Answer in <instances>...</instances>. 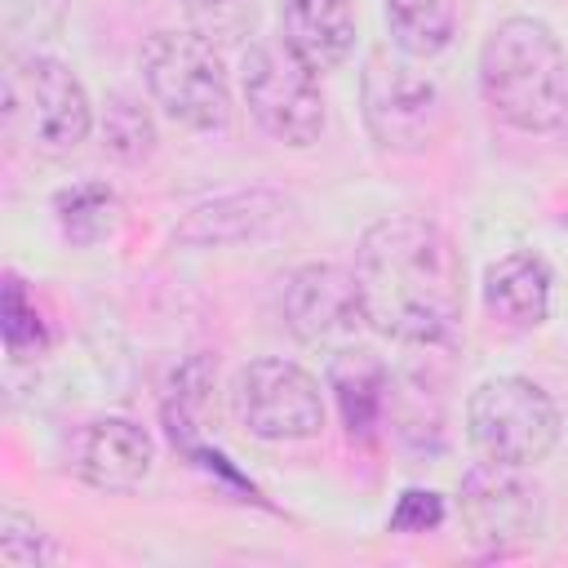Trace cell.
Wrapping results in <instances>:
<instances>
[{
    "label": "cell",
    "mask_w": 568,
    "mask_h": 568,
    "mask_svg": "<svg viewBox=\"0 0 568 568\" xmlns=\"http://www.w3.org/2000/svg\"><path fill=\"white\" fill-rule=\"evenodd\" d=\"M550 266L546 257L519 248L488 266L484 275V306L506 328H537L550 315Z\"/></svg>",
    "instance_id": "obj_14"
},
{
    "label": "cell",
    "mask_w": 568,
    "mask_h": 568,
    "mask_svg": "<svg viewBox=\"0 0 568 568\" xmlns=\"http://www.w3.org/2000/svg\"><path fill=\"white\" fill-rule=\"evenodd\" d=\"M288 213V200L280 191H231V195H217L200 209H191L173 240L178 244H191V248H226V244H244V240H257L266 235L280 217Z\"/></svg>",
    "instance_id": "obj_12"
},
{
    "label": "cell",
    "mask_w": 568,
    "mask_h": 568,
    "mask_svg": "<svg viewBox=\"0 0 568 568\" xmlns=\"http://www.w3.org/2000/svg\"><path fill=\"white\" fill-rule=\"evenodd\" d=\"M235 417L248 435L284 444V439H315L324 430V395L320 382L280 355L253 359L235 373L231 386Z\"/></svg>",
    "instance_id": "obj_8"
},
{
    "label": "cell",
    "mask_w": 568,
    "mask_h": 568,
    "mask_svg": "<svg viewBox=\"0 0 568 568\" xmlns=\"http://www.w3.org/2000/svg\"><path fill=\"white\" fill-rule=\"evenodd\" d=\"M351 275L368 328L413 346L453 337L462 320V257L430 217L399 213L368 226Z\"/></svg>",
    "instance_id": "obj_1"
},
{
    "label": "cell",
    "mask_w": 568,
    "mask_h": 568,
    "mask_svg": "<svg viewBox=\"0 0 568 568\" xmlns=\"http://www.w3.org/2000/svg\"><path fill=\"white\" fill-rule=\"evenodd\" d=\"M186 13L204 40H240L253 27V0H186Z\"/></svg>",
    "instance_id": "obj_21"
},
{
    "label": "cell",
    "mask_w": 568,
    "mask_h": 568,
    "mask_svg": "<svg viewBox=\"0 0 568 568\" xmlns=\"http://www.w3.org/2000/svg\"><path fill=\"white\" fill-rule=\"evenodd\" d=\"M71 0H4V27L18 40H44L62 27Z\"/></svg>",
    "instance_id": "obj_22"
},
{
    "label": "cell",
    "mask_w": 568,
    "mask_h": 568,
    "mask_svg": "<svg viewBox=\"0 0 568 568\" xmlns=\"http://www.w3.org/2000/svg\"><path fill=\"white\" fill-rule=\"evenodd\" d=\"M328 386L337 395L351 439H373V430L390 404V373L382 368V359L368 351H342V355H333Z\"/></svg>",
    "instance_id": "obj_15"
},
{
    "label": "cell",
    "mask_w": 568,
    "mask_h": 568,
    "mask_svg": "<svg viewBox=\"0 0 568 568\" xmlns=\"http://www.w3.org/2000/svg\"><path fill=\"white\" fill-rule=\"evenodd\" d=\"M0 559L13 564V568H40V564L62 559V550L49 541V532L36 528V519H27L18 510H4L0 515Z\"/></svg>",
    "instance_id": "obj_20"
},
{
    "label": "cell",
    "mask_w": 568,
    "mask_h": 568,
    "mask_svg": "<svg viewBox=\"0 0 568 568\" xmlns=\"http://www.w3.org/2000/svg\"><path fill=\"white\" fill-rule=\"evenodd\" d=\"M479 93L519 133H550L568 115V58L541 18H506L479 49Z\"/></svg>",
    "instance_id": "obj_2"
},
{
    "label": "cell",
    "mask_w": 568,
    "mask_h": 568,
    "mask_svg": "<svg viewBox=\"0 0 568 568\" xmlns=\"http://www.w3.org/2000/svg\"><path fill=\"white\" fill-rule=\"evenodd\" d=\"M457 506H462L466 537L493 555L537 541L546 524L541 488L524 475V466H510V462H475L462 475Z\"/></svg>",
    "instance_id": "obj_9"
},
{
    "label": "cell",
    "mask_w": 568,
    "mask_h": 568,
    "mask_svg": "<svg viewBox=\"0 0 568 568\" xmlns=\"http://www.w3.org/2000/svg\"><path fill=\"white\" fill-rule=\"evenodd\" d=\"M466 430L488 462L537 466L559 439V408L537 382L501 373L470 390Z\"/></svg>",
    "instance_id": "obj_5"
},
{
    "label": "cell",
    "mask_w": 568,
    "mask_h": 568,
    "mask_svg": "<svg viewBox=\"0 0 568 568\" xmlns=\"http://www.w3.org/2000/svg\"><path fill=\"white\" fill-rule=\"evenodd\" d=\"M284 44L315 71H337L355 49L351 0H284Z\"/></svg>",
    "instance_id": "obj_13"
},
{
    "label": "cell",
    "mask_w": 568,
    "mask_h": 568,
    "mask_svg": "<svg viewBox=\"0 0 568 568\" xmlns=\"http://www.w3.org/2000/svg\"><path fill=\"white\" fill-rule=\"evenodd\" d=\"M102 146L115 160H124V164L146 160L155 151V124H151L146 106L133 102V98H124V93L111 98L106 111H102Z\"/></svg>",
    "instance_id": "obj_18"
},
{
    "label": "cell",
    "mask_w": 568,
    "mask_h": 568,
    "mask_svg": "<svg viewBox=\"0 0 568 568\" xmlns=\"http://www.w3.org/2000/svg\"><path fill=\"white\" fill-rule=\"evenodd\" d=\"M142 80L169 120L195 133H222L231 124V84L222 58L200 31H155L142 44Z\"/></svg>",
    "instance_id": "obj_4"
},
{
    "label": "cell",
    "mask_w": 568,
    "mask_h": 568,
    "mask_svg": "<svg viewBox=\"0 0 568 568\" xmlns=\"http://www.w3.org/2000/svg\"><path fill=\"white\" fill-rule=\"evenodd\" d=\"M53 213H58V231L71 240V244H98L111 235L115 217H120V200L111 186L102 182H84V186H71L53 200Z\"/></svg>",
    "instance_id": "obj_17"
},
{
    "label": "cell",
    "mask_w": 568,
    "mask_h": 568,
    "mask_svg": "<svg viewBox=\"0 0 568 568\" xmlns=\"http://www.w3.org/2000/svg\"><path fill=\"white\" fill-rule=\"evenodd\" d=\"M240 84L253 120L284 146H311L324 133V98L315 71L284 44H253L240 62Z\"/></svg>",
    "instance_id": "obj_7"
},
{
    "label": "cell",
    "mask_w": 568,
    "mask_h": 568,
    "mask_svg": "<svg viewBox=\"0 0 568 568\" xmlns=\"http://www.w3.org/2000/svg\"><path fill=\"white\" fill-rule=\"evenodd\" d=\"M0 333H4V351L9 359H36L49 342L44 320L36 311V302L27 297L18 275H4V297H0Z\"/></svg>",
    "instance_id": "obj_19"
},
{
    "label": "cell",
    "mask_w": 568,
    "mask_h": 568,
    "mask_svg": "<svg viewBox=\"0 0 568 568\" xmlns=\"http://www.w3.org/2000/svg\"><path fill=\"white\" fill-rule=\"evenodd\" d=\"M386 27L399 53L435 58L457 36V4L453 0H386Z\"/></svg>",
    "instance_id": "obj_16"
},
{
    "label": "cell",
    "mask_w": 568,
    "mask_h": 568,
    "mask_svg": "<svg viewBox=\"0 0 568 568\" xmlns=\"http://www.w3.org/2000/svg\"><path fill=\"white\" fill-rule=\"evenodd\" d=\"M359 102L373 142L390 155H422L448 129L444 89L426 71H413L408 62H395L386 53L368 58L359 80Z\"/></svg>",
    "instance_id": "obj_6"
},
{
    "label": "cell",
    "mask_w": 568,
    "mask_h": 568,
    "mask_svg": "<svg viewBox=\"0 0 568 568\" xmlns=\"http://www.w3.org/2000/svg\"><path fill=\"white\" fill-rule=\"evenodd\" d=\"M444 524V497L430 488H404L390 510V532H430Z\"/></svg>",
    "instance_id": "obj_23"
},
{
    "label": "cell",
    "mask_w": 568,
    "mask_h": 568,
    "mask_svg": "<svg viewBox=\"0 0 568 568\" xmlns=\"http://www.w3.org/2000/svg\"><path fill=\"white\" fill-rule=\"evenodd\" d=\"M4 129L40 155H71L93 129L80 75L49 53H13L4 67Z\"/></svg>",
    "instance_id": "obj_3"
},
{
    "label": "cell",
    "mask_w": 568,
    "mask_h": 568,
    "mask_svg": "<svg viewBox=\"0 0 568 568\" xmlns=\"http://www.w3.org/2000/svg\"><path fill=\"white\" fill-rule=\"evenodd\" d=\"M151 462H155V439L146 435V426L129 417H98L71 435V470L102 493L138 488Z\"/></svg>",
    "instance_id": "obj_10"
},
{
    "label": "cell",
    "mask_w": 568,
    "mask_h": 568,
    "mask_svg": "<svg viewBox=\"0 0 568 568\" xmlns=\"http://www.w3.org/2000/svg\"><path fill=\"white\" fill-rule=\"evenodd\" d=\"M280 311H284V324H288L302 342H320V337L346 333L355 320H364V315H359L355 275L342 271V266H333V262L297 266V271L284 280Z\"/></svg>",
    "instance_id": "obj_11"
}]
</instances>
